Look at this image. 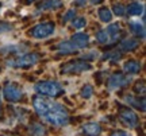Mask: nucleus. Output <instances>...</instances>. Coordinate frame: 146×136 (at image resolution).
I'll return each instance as SVG.
<instances>
[{"label": "nucleus", "instance_id": "nucleus-1", "mask_svg": "<svg viewBox=\"0 0 146 136\" xmlns=\"http://www.w3.org/2000/svg\"><path fill=\"white\" fill-rule=\"evenodd\" d=\"M33 106L38 116L52 125L64 127L69 123L68 109L62 104L54 101L52 97L38 94L33 100Z\"/></svg>", "mask_w": 146, "mask_h": 136}, {"label": "nucleus", "instance_id": "nucleus-2", "mask_svg": "<svg viewBox=\"0 0 146 136\" xmlns=\"http://www.w3.org/2000/svg\"><path fill=\"white\" fill-rule=\"evenodd\" d=\"M34 89L38 94L47 96V97H58L64 93L62 86L56 81H41L34 86Z\"/></svg>", "mask_w": 146, "mask_h": 136}, {"label": "nucleus", "instance_id": "nucleus-3", "mask_svg": "<svg viewBox=\"0 0 146 136\" xmlns=\"http://www.w3.org/2000/svg\"><path fill=\"white\" fill-rule=\"evenodd\" d=\"M39 58H41L39 54H36V53H27V54H23V55L15 58V59H8L7 66L15 69H29L31 68L33 65H35L39 61Z\"/></svg>", "mask_w": 146, "mask_h": 136}, {"label": "nucleus", "instance_id": "nucleus-4", "mask_svg": "<svg viewBox=\"0 0 146 136\" xmlns=\"http://www.w3.org/2000/svg\"><path fill=\"white\" fill-rule=\"evenodd\" d=\"M91 69H92L91 63L85 62L83 59H76V61H70V62L65 63L61 68V73H83V72H87V70H91Z\"/></svg>", "mask_w": 146, "mask_h": 136}, {"label": "nucleus", "instance_id": "nucleus-5", "mask_svg": "<svg viewBox=\"0 0 146 136\" xmlns=\"http://www.w3.org/2000/svg\"><path fill=\"white\" fill-rule=\"evenodd\" d=\"M54 30H56V26H54L53 22H43V23L36 24L30 34H31V37L36 38V39H43V38L53 35Z\"/></svg>", "mask_w": 146, "mask_h": 136}, {"label": "nucleus", "instance_id": "nucleus-6", "mask_svg": "<svg viewBox=\"0 0 146 136\" xmlns=\"http://www.w3.org/2000/svg\"><path fill=\"white\" fill-rule=\"evenodd\" d=\"M3 96L7 101L10 102H18L21 101L22 97H23V92L22 89L14 82H7L3 88Z\"/></svg>", "mask_w": 146, "mask_h": 136}, {"label": "nucleus", "instance_id": "nucleus-7", "mask_svg": "<svg viewBox=\"0 0 146 136\" xmlns=\"http://www.w3.org/2000/svg\"><path fill=\"white\" fill-rule=\"evenodd\" d=\"M119 119L122 124H125L129 128H135L139 124V117L135 115V112H133L130 108H120L119 110Z\"/></svg>", "mask_w": 146, "mask_h": 136}, {"label": "nucleus", "instance_id": "nucleus-8", "mask_svg": "<svg viewBox=\"0 0 146 136\" xmlns=\"http://www.w3.org/2000/svg\"><path fill=\"white\" fill-rule=\"evenodd\" d=\"M129 81H130V78L126 77L125 74L115 73L108 78V81H107V86H108L110 90H115V89H119V88H123L125 85L129 84Z\"/></svg>", "mask_w": 146, "mask_h": 136}, {"label": "nucleus", "instance_id": "nucleus-9", "mask_svg": "<svg viewBox=\"0 0 146 136\" xmlns=\"http://www.w3.org/2000/svg\"><path fill=\"white\" fill-rule=\"evenodd\" d=\"M81 133L84 136H99L102 133V127L98 123H87L81 127Z\"/></svg>", "mask_w": 146, "mask_h": 136}, {"label": "nucleus", "instance_id": "nucleus-10", "mask_svg": "<svg viewBox=\"0 0 146 136\" xmlns=\"http://www.w3.org/2000/svg\"><path fill=\"white\" fill-rule=\"evenodd\" d=\"M57 50L60 54H73V53L78 51V49L76 47V45L72 42V41H64V42H60L57 45Z\"/></svg>", "mask_w": 146, "mask_h": 136}, {"label": "nucleus", "instance_id": "nucleus-11", "mask_svg": "<svg viewBox=\"0 0 146 136\" xmlns=\"http://www.w3.org/2000/svg\"><path fill=\"white\" fill-rule=\"evenodd\" d=\"M70 41L76 45V47H77L78 50H80V49H85V47L89 45V37L87 34H84V32L74 34V35L70 38Z\"/></svg>", "mask_w": 146, "mask_h": 136}, {"label": "nucleus", "instance_id": "nucleus-12", "mask_svg": "<svg viewBox=\"0 0 146 136\" xmlns=\"http://www.w3.org/2000/svg\"><path fill=\"white\" fill-rule=\"evenodd\" d=\"M123 70H125L126 74H138L141 72V63L138 62V61H134V59H131V61H127V62L123 65Z\"/></svg>", "mask_w": 146, "mask_h": 136}, {"label": "nucleus", "instance_id": "nucleus-13", "mask_svg": "<svg viewBox=\"0 0 146 136\" xmlns=\"http://www.w3.org/2000/svg\"><path fill=\"white\" fill-rule=\"evenodd\" d=\"M64 1L62 0H43L39 4V10L41 11H47V10H57L60 7H62Z\"/></svg>", "mask_w": 146, "mask_h": 136}, {"label": "nucleus", "instance_id": "nucleus-14", "mask_svg": "<svg viewBox=\"0 0 146 136\" xmlns=\"http://www.w3.org/2000/svg\"><path fill=\"white\" fill-rule=\"evenodd\" d=\"M107 34H108L110 37V41L111 42H115V41H118L120 37V34H122V30H120V26L118 23H112V24H110L107 27Z\"/></svg>", "mask_w": 146, "mask_h": 136}, {"label": "nucleus", "instance_id": "nucleus-15", "mask_svg": "<svg viewBox=\"0 0 146 136\" xmlns=\"http://www.w3.org/2000/svg\"><path fill=\"white\" fill-rule=\"evenodd\" d=\"M139 46V41L138 39H123L120 42L119 49L122 51H133Z\"/></svg>", "mask_w": 146, "mask_h": 136}, {"label": "nucleus", "instance_id": "nucleus-16", "mask_svg": "<svg viewBox=\"0 0 146 136\" xmlns=\"http://www.w3.org/2000/svg\"><path fill=\"white\" fill-rule=\"evenodd\" d=\"M126 101L129 102V105L134 106V108H137V109H139L141 112H145L146 106H145V99H143V97L139 100L138 97H133V96H126Z\"/></svg>", "mask_w": 146, "mask_h": 136}, {"label": "nucleus", "instance_id": "nucleus-17", "mask_svg": "<svg viewBox=\"0 0 146 136\" xmlns=\"http://www.w3.org/2000/svg\"><path fill=\"white\" fill-rule=\"evenodd\" d=\"M126 12L131 16H139L143 14V4L141 3H138V1H134V3H131V4L127 5V8H126Z\"/></svg>", "mask_w": 146, "mask_h": 136}, {"label": "nucleus", "instance_id": "nucleus-18", "mask_svg": "<svg viewBox=\"0 0 146 136\" xmlns=\"http://www.w3.org/2000/svg\"><path fill=\"white\" fill-rule=\"evenodd\" d=\"M130 31L135 35V37L143 39L145 38V26L139 23V22H131L130 23Z\"/></svg>", "mask_w": 146, "mask_h": 136}, {"label": "nucleus", "instance_id": "nucleus-19", "mask_svg": "<svg viewBox=\"0 0 146 136\" xmlns=\"http://www.w3.org/2000/svg\"><path fill=\"white\" fill-rule=\"evenodd\" d=\"M98 16H99V19L103 22V23H110L111 19H112V12H111V10H108L107 7H103V8H99Z\"/></svg>", "mask_w": 146, "mask_h": 136}, {"label": "nucleus", "instance_id": "nucleus-20", "mask_svg": "<svg viewBox=\"0 0 146 136\" xmlns=\"http://www.w3.org/2000/svg\"><path fill=\"white\" fill-rule=\"evenodd\" d=\"M47 129L42 124H33L30 127V135L31 136H46Z\"/></svg>", "mask_w": 146, "mask_h": 136}, {"label": "nucleus", "instance_id": "nucleus-21", "mask_svg": "<svg viewBox=\"0 0 146 136\" xmlns=\"http://www.w3.org/2000/svg\"><path fill=\"white\" fill-rule=\"evenodd\" d=\"M96 41H98L99 43H102V45H107V43H111L108 34H107V31H106V30H100V31L96 32Z\"/></svg>", "mask_w": 146, "mask_h": 136}, {"label": "nucleus", "instance_id": "nucleus-22", "mask_svg": "<svg viewBox=\"0 0 146 136\" xmlns=\"http://www.w3.org/2000/svg\"><path fill=\"white\" fill-rule=\"evenodd\" d=\"M85 24H87V20H85V18H83V16H80V18H76V19H73V22H72L73 28H76V30H80V28H83Z\"/></svg>", "mask_w": 146, "mask_h": 136}, {"label": "nucleus", "instance_id": "nucleus-23", "mask_svg": "<svg viewBox=\"0 0 146 136\" xmlns=\"http://www.w3.org/2000/svg\"><path fill=\"white\" fill-rule=\"evenodd\" d=\"M80 94H81L83 99H89V97H92V94H94V88H92L91 85H85L83 89H81Z\"/></svg>", "mask_w": 146, "mask_h": 136}, {"label": "nucleus", "instance_id": "nucleus-24", "mask_svg": "<svg viewBox=\"0 0 146 136\" xmlns=\"http://www.w3.org/2000/svg\"><path fill=\"white\" fill-rule=\"evenodd\" d=\"M112 11H114L115 15H118V16H123L126 14V8L122 4H115L112 7Z\"/></svg>", "mask_w": 146, "mask_h": 136}, {"label": "nucleus", "instance_id": "nucleus-25", "mask_svg": "<svg viewBox=\"0 0 146 136\" xmlns=\"http://www.w3.org/2000/svg\"><path fill=\"white\" fill-rule=\"evenodd\" d=\"M122 57V53H119L118 50L116 51H112V53H108V54H106L104 57H103V59H112V61H118L119 58Z\"/></svg>", "mask_w": 146, "mask_h": 136}, {"label": "nucleus", "instance_id": "nucleus-26", "mask_svg": "<svg viewBox=\"0 0 146 136\" xmlns=\"http://www.w3.org/2000/svg\"><path fill=\"white\" fill-rule=\"evenodd\" d=\"M74 16H76V11H74V10H69L68 12L62 16V22H64V23H68L69 20H73V19H74Z\"/></svg>", "mask_w": 146, "mask_h": 136}, {"label": "nucleus", "instance_id": "nucleus-27", "mask_svg": "<svg viewBox=\"0 0 146 136\" xmlns=\"http://www.w3.org/2000/svg\"><path fill=\"white\" fill-rule=\"evenodd\" d=\"M134 90H135L137 93H141L142 96L145 94V84H143V81H138L134 86Z\"/></svg>", "mask_w": 146, "mask_h": 136}, {"label": "nucleus", "instance_id": "nucleus-28", "mask_svg": "<svg viewBox=\"0 0 146 136\" xmlns=\"http://www.w3.org/2000/svg\"><path fill=\"white\" fill-rule=\"evenodd\" d=\"M11 31V26L7 23H0V34L1 32H8Z\"/></svg>", "mask_w": 146, "mask_h": 136}, {"label": "nucleus", "instance_id": "nucleus-29", "mask_svg": "<svg viewBox=\"0 0 146 136\" xmlns=\"http://www.w3.org/2000/svg\"><path fill=\"white\" fill-rule=\"evenodd\" d=\"M111 136H131L129 132H125V131H115L111 133Z\"/></svg>", "mask_w": 146, "mask_h": 136}, {"label": "nucleus", "instance_id": "nucleus-30", "mask_svg": "<svg viewBox=\"0 0 146 136\" xmlns=\"http://www.w3.org/2000/svg\"><path fill=\"white\" fill-rule=\"evenodd\" d=\"M73 4L77 5V7H85L87 0H74V1H73Z\"/></svg>", "mask_w": 146, "mask_h": 136}, {"label": "nucleus", "instance_id": "nucleus-31", "mask_svg": "<svg viewBox=\"0 0 146 136\" xmlns=\"http://www.w3.org/2000/svg\"><path fill=\"white\" fill-rule=\"evenodd\" d=\"M103 0H91V4H100Z\"/></svg>", "mask_w": 146, "mask_h": 136}, {"label": "nucleus", "instance_id": "nucleus-32", "mask_svg": "<svg viewBox=\"0 0 146 136\" xmlns=\"http://www.w3.org/2000/svg\"><path fill=\"white\" fill-rule=\"evenodd\" d=\"M3 116V105H1V100H0V117Z\"/></svg>", "mask_w": 146, "mask_h": 136}, {"label": "nucleus", "instance_id": "nucleus-33", "mask_svg": "<svg viewBox=\"0 0 146 136\" xmlns=\"http://www.w3.org/2000/svg\"><path fill=\"white\" fill-rule=\"evenodd\" d=\"M27 3H33V1H34V0H26Z\"/></svg>", "mask_w": 146, "mask_h": 136}, {"label": "nucleus", "instance_id": "nucleus-34", "mask_svg": "<svg viewBox=\"0 0 146 136\" xmlns=\"http://www.w3.org/2000/svg\"><path fill=\"white\" fill-rule=\"evenodd\" d=\"M0 7H1V4H0Z\"/></svg>", "mask_w": 146, "mask_h": 136}]
</instances>
